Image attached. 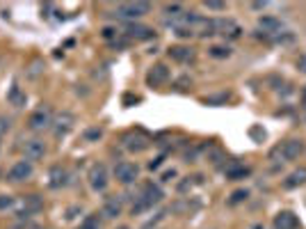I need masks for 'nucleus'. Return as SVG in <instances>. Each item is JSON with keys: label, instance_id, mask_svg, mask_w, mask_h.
Returning a JSON list of instances; mask_svg holds the SVG:
<instances>
[{"label": "nucleus", "instance_id": "obj_1", "mask_svg": "<svg viewBox=\"0 0 306 229\" xmlns=\"http://www.w3.org/2000/svg\"><path fill=\"white\" fill-rule=\"evenodd\" d=\"M160 200H162V188L160 186L146 184L144 190H142V195L135 197V204H133V208H130V213H133V216H142L144 211L153 208V204H158Z\"/></svg>", "mask_w": 306, "mask_h": 229}, {"label": "nucleus", "instance_id": "obj_2", "mask_svg": "<svg viewBox=\"0 0 306 229\" xmlns=\"http://www.w3.org/2000/svg\"><path fill=\"white\" fill-rule=\"evenodd\" d=\"M304 152V142L302 140H286L277 147H272L270 152V160H277V163H288V160L300 158V154Z\"/></svg>", "mask_w": 306, "mask_h": 229}, {"label": "nucleus", "instance_id": "obj_3", "mask_svg": "<svg viewBox=\"0 0 306 229\" xmlns=\"http://www.w3.org/2000/svg\"><path fill=\"white\" fill-rule=\"evenodd\" d=\"M27 126H30L32 131H46V128H50V126H53V110H50L48 106L37 108L32 114H30Z\"/></svg>", "mask_w": 306, "mask_h": 229}, {"label": "nucleus", "instance_id": "obj_4", "mask_svg": "<svg viewBox=\"0 0 306 229\" xmlns=\"http://www.w3.org/2000/svg\"><path fill=\"white\" fill-rule=\"evenodd\" d=\"M32 174H34L32 163H30L27 158H23V160H16V163L7 170V181H11V184H21V181H27Z\"/></svg>", "mask_w": 306, "mask_h": 229}, {"label": "nucleus", "instance_id": "obj_5", "mask_svg": "<svg viewBox=\"0 0 306 229\" xmlns=\"http://www.w3.org/2000/svg\"><path fill=\"white\" fill-rule=\"evenodd\" d=\"M87 179H89V186L94 192H103L105 188H108V168L103 163H96L91 165L89 174H87Z\"/></svg>", "mask_w": 306, "mask_h": 229}, {"label": "nucleus", "instance_id": "obj_6", "mask_svg": "<svg viewBox=\"0 0 306 229\" xmlns=\"http://www.w3.org/2000/svg\"><path fill=\"white\" fill-rule=\"evenodd\" d=\"M172 78V71H169V66L167 64H153L149 71H146V85L149 88H162L167 80Z\"/></svg>", "mask_w": 306, "mask_h": 229}, {"label": "nucleus", "instance_id": "obj_7", "mask_svg": "<svg viewBox=\"0 0 306 229\" xmlns=\"http://www.w3.org/2000/svg\"><path fill=\"white\" fill-rule=\"evenodd\" d=\"M151 12L149 2H121L117 5V16L121 18H140Z\"/></svg>", "mask_w": 306, "mask_h": 229}, {"label": "nucleus", "instance_id": "obj_8", "mask_svg": "<svg viewBox=\"0 0 306 229\" xmlns=\"http://www.w3.org/2000/svg\"><path fill=\"white\" fill-rule=\"evenodd\" d=\"M114 176H117L119 184L128 186L140 176V168H137L135 163H128V160H121V163L114 165Z\"/></svg>", "mask_w": 306, "mask_h": 229}, {"label": "nucleus", "instance_id": "obj_9", "mask_svg": "<svg viewBox=\"0 0 306 229\" xmlns=\"http://www.w3.org/2000/svg\"><path fill=\"white\" fill-rule=\"evenodd\" d=\"M124 147L128 149V152L140 154V152H144V149L151 147V140L142 131H130L124 136Z\"/></svg>", "mask_w": 306, "mask_h": 229}, {"label": "nucleus", "instance_id": "obj_10", "mask_svg": "<svg viewBox=\"0 0 306 229\" xmlns=\"http://www.w3.org/2000/svg\"><path fill=\"white\" fill-rule=\"evenodd\" d=\"M215 30L229 39H238L242 34V28L233 18H215Z\"/></svg>", "mask_w": 306, "mask_h": 229}, {"label": "nucleus", "instance_id": "obj_11", "mask_svg": "<svg viewBox=\"0 0 306 229\" xmlns=\"http://www.w3.org/2000/svg\"><path fill=\"white\" fill-rule=\"evenodd\" d=\"M258 28L263 30V34H258V37H277V34L281 32V28H284V23L279 21V18L274 16H261L258 18Z\"/></svg>", "mask_w": 306, "mask_h": 229}, {"label": "nucleus", "instance_id": "obj_12", "mask_svg": "<svg viewBox=\"0 0 306 229\" xmlns=\"http://www.w3.org/2000/svg\"><path fill=\"white\" fill-rule=\"evenodd\" d=\"M53 124H55V136L57 138H62V136H66V133L73 128V124H75V117L71 112H59L57 117L53 120Z\"/></svg>", "mask_w": 306, "mask_h": 229}, {"label": "nucleus", "instance_id": "obj_13", "mask_svg": "<svg viewBox=\"0 0 306 229\" xmlns=\"http://www.w3.org/2000/svg\"><path fill=\"white\" fill-rule=\"evenodd\" d=\"M23 154H25V158L32 163V160H39L43 158V154H46V144H43L41 140H25V144H23Z\"/></svg>", "mask_w": 306, "mask_h": 229}, {"label": "nucleus", "instance_id": "obj_14", "mask_svg": "<svg viewBox=\"0 0 306 229\" xmlns=\"http://www.w3.org/2000/svg\"><path fill=\"white\" fill-rule=\"evenodd\" d=\"M124 34H126V37H130V39H137V42H146V39H153V37H156V32H153L151 28L140 26V23H128Z\"/></svg>", "mask_w": 306, "mask_h": 229}, {"label": "nucleus", "instance_id": "obj_15", "mask_svg": "<svg viewBox=\"0 0 306 229\" xmlns=\"http://www.w3.org/2000/svg\"><path fill=\"white\" fill-rule=\"evenodd\" d=\"M169 58H172L174 62H181V64H188V62H192L194 60V50L190 48V46H183V44H178V46H169Z\"/></svg>", "mask_w": 306, "mask_h": 229}, {"label": "nucleus", "instance_id": "obj_16", "mask_svg": "<svg viewBox=\"0 0 306 229\" xmlns=\"http://www.w3.org/2000/svg\"><path fill=\"white\" fill-rule=\"evenodd\" d=\"M274 229H300V220L295 213L281 211L274 216Z\"/></svg>", "mask_w": 306, "mask_h": 229}, {"label": "nucleus", "instance_id": "obj_17", "mask_svg": "<svg viewBox=\"0 0 306 229\" xmlns=\"http://www.w3.org/2000/svg\"><path fill=\"white\" fill-rule=\"evenodd\" d=\"M224 174H226V179H229V181H240V179H245V176L252 174V170L233 160L229 168H224Z\"/></svg>", "mask_w": 306, "mask_h": 229}, {"label": "nucleus", "instance_id": "obj_18", "mask_svg": "<svg viewBox=\"0 0 306 229\" xmlns=\"http://www.w3.org/2000/svg\"><path fill=\"white\" fill-rule=\"evenodd\" d=\"M66 170L64 168H59V165H55V168H50V174H48V186L50 188H55V190H57V188H62V186H66L69 184V179H66Z\"/></svg>", "mask_w": 306, "mask_h": 229}, {"label": "nucleus", "instance_id": "obj_19", "mask_svg": "<svg viewBox=\"0 0 306 229\" xmlns=\"http://www.w3.org/2000/svg\"><path fill=\"white\" fill-rule=\"evenodd\" d=\"M103 216H105V218H117V216H121V200H119V197H108L105 204H103Z\"/></svg>", "mask_w": 306, "mask_h": 229}, {"label": "nucleus", "instance_id": "obj_20", "mask_svg": "<svg viewBox=\"0 0 306 229\" xmlns=\"http://www.w3.org/2000/svg\"><path fill=\"white\" fill-rule=\"evenodd\" d=\"M302 184H306V168H300V170H295V172H290L284 181V188L290 190V188H297V186H302Z\"/></svg>", "mask_w": 306, "mask_h": 229}, {"label": "nucleus", "instance_id": "obj_21", "mask_svg": "<svg viewBox=\"0 0 306 229\" xmlns=\"http://www.w3.org/2000/svg\"><path fill=\"white\" fill-rule=\"evenodd\" d=\"M43 208V202H41V197L39 195H27L25 197V211L21 213V218H27L30 213H37Z\"/></svg>", "mask_w": 306, "mask_h": 229}, {"label": "nucleus", "instance_id": "obj_22", "mask_svg": "<svg viewBox=\"0 0 306 229\" xmlns=\"http://www.w3.org/2000/svg\"><path fill=\"white\" fill-rule=\"evenodd\" d=\"M7 98H9V104H11V106H16V108H21V106L25 104V94L21 92V88H18V85H14V88L9 90Z\"/></svg>", "mask_w": 306, "mask_h": 229}, {"label": "nucleus", "instance_id": "obj_23", "mask_svg": "<svg viewBox=\"0 0 306 229\" xmlns=\"http://www.w3.org/2000/svg\"><path fill=\"white\" fill-rule=\"evenodd\" d=\"M208 55L210 58H215V60H224V58L231 55V48H229V46H210Z\"/></svg>", "mask_w": 306, "mask_h": 229}, {"label": "nucleus", "instance_id": "obj_24", "mask_svg": "<svg viewBox=\"0 0 306 229\" xmlns=\"http://www.w3.org/2000/svg\"><path fill=\"white\" fill-rule=\"evenodd\" d=\"M231 98V94H226V92H222V94H213V96H206L204 98V104L206 106H224L226 101Z\"/></svg>", "mask_w": 306, "mask_h": 229}, {"label": "nucleus", "instance_id": "obj_25", "mask_svg": "<svg viewBox=\"0 0 306 229\" xmlns=\"http://www.w3.org/2000/svg\"><path fill=\"white\" fill-rule=\"evenodd\" d=\"M101 136H103V131H101V128H98V126H94V128H87V131H85V136H82V138H85L87 142H96Z\"/></svg>", "mask_w": 306, "mask_h": 229}, {"label": "nucleus", "instance_id": "obj_26", "mask_svg": "<svg viewBox=\"0 0 306 229\" xmlns=\"http://www.w3.org/2000/svg\"><path fill=\"white\" fill-rule=\"evenodd\" d=\"M247 197H249V192H247V190H236V192L231 195V200H229V204H231V206H236V204L245 202Z\"/></svg>", "mask_w": 306, "mask_h": 229}, {"label": "nucleus", "instance_id": "obj_27", "mask_svg": "<svg viewBox=\"0 0 306 229\" xmlns=\"http://www.w3.org/2000/svg\"><path fill=\"white\" fill-rule=\"evenodd\" d=\"M174 34L178 39H190V37H194V30L192 28H178V30H174Z\"/></svg>", "mask_w": 306, "mask_h": 229}, {"label": "nucleus", "instance_id": "obj_28", "mask_svg": "<svg viewBox=\"0 0 306 229\" xmlns=\"http://www.w3.org/2000/svg\"><path fill=\"white\" fill-rule=\"evenodd\" d=\"M80 229H101V220L91 216V218H87L85 222H82V227H80Z\"/></svg>", "mask_w": 306, "mask_h": 229}, {"label": "nucleus", "instance_id": "obj_29", "mask_svg": "<svg viewBox=\"0 0 306 229\" xmlns=\"http://www.w3.org/2000/svg\"><path fill=\"white\" fill-rule=\"evenodd\" d=\"M11 206H14V197L11 195H0V211L11 208Z\"/></svg>", "mask_w": 306, "mask_h": 229}, {"label": "nucleus", "instance_id": "obj_30", "mask_svg": "<svg viewBox=\"0 0 306 229\" xmlns=\"http://www.w3.org/2000/svg\"><path fill=\"white\" fill-rule=\"evenodd\" d=\"M9 117H0V140L7 136V131H9Z\"/></svg>", "mask_w": 306, "mask_h": 229}, {"label": "nucleus", "instance_id": "obj_31", "mask_svg": "<svg viewBox=\"0 0 306 229\" xmlns=\"http://www.w3.org/2000/svg\"><path fill=\"white\" fill-rule=\"evenodd\" d=\"M206 7H208V10H215V12H222V10H226V2H217V0H208V2H206Z\"/></svg>", "mask_w": 306, "mask_h": 229}, {"label": "nucleus", "instance_id": "obj_32", "mask_svg": "<svg viewBox=\"0 0 306 229\" xmlns=\"http://www.w3.org/2000/svg\"><path fill=\"white\" fill-rule=\"evenodd\" d=\"M249 133H252V138H256V140H261V142L265 140V131H263V128H258V126H254Z\"/></svg>", "mask_w": 306, "mask_h": 229}, {"label": "nucleus", "instance_id": "obj_33", "mask_svg": "<svg viewBox=\"0 0 306 229\" xmlns=\"http://www.w3.org/2000/svg\"><path fill=\"white\" fill-rule=\"evenodd\" d=\"M117 37V30L114 28H103V39H112Z\"/></svg>", "mask_w": 306, "mask_h": 229}, {"label": "nucleus", "instance_id": "obj_34", "mask_svg": "<svg viewBox=\"0 0 306 229\" xmlns=\"http://www.w3.org/2000/svg\"><path fill=\"white\" fill-rule=\"evenodd\" d=\"M174 176H176V170H167V172H162L160 181H172Z\"/></svg>", "mask_w": 306, "mask_h": 229}, {"label": "nucleus", "instance_id": "obj_35", "mask_svg": "<svg viewBox=\"0 0 306 229\" xmlns=\"http://www.w3.org/2000/svg\"><path fill=\"white\" fill-rule=\"evenodd\" d=\"M162 160H165V156H158L156 160H151V163H149V170H158V168L162 165Z\"/></svg>", "mask_w": 306, "mask_h": 229}, {"label": "nucleus", "instance_id": "obj_36", "mask_svg": "<svg viewBox=\"0 0 306 229\" xmlns=\"http://www.w3.org/2000/svg\"><path fill=\"white\" fill-rule=\"evenodd\" d=\"M297 69H300V71H302V74H306V53H304V55H302L300 60H297Z\"/></svg>", "mask_w": 306, "mask_h": 229}, {"label": "nucleus", "instance_id": "obj_37", "mask_svg": "<svg viewBox=\"0 0 306 229\" xmlns=\"http://www.w3.org/2000/svg\"><path fill=\"white\" fill-rule=\"evenodd\" d=\"M75 213H80V208H78V206H71L69 211H66V218H69V220L75 218Z\"/></svg>", "mask_w": 306, "mask_h": 229}, {"label": "nucleus", "instance_id": "obj_38", "mask_svg": "<svg viewBox=\"0 0 306 229\" xmlns=\"http://www.w3.org/2000/svg\"><path fill=\"white\" fill-rule=\"evenodd\" d=\"M302 108L306 110V88H304V92H302Z\"/></svg>", "mask_w": 306, "mask_h": 229}, {"label": "nucleus", "instance_id": "obj_39", "mask_svg": "<svg viewBox=\"0 0 306 229\" xmlns=\"http://www.w3.org/2000/svg\"><path fill=\"white\" fill-rule=\"evenodd\" d=\"M252 7H254V10H263V7H265V2H254Z\"/></svg>", "mask_w": 306, "mask_h": 229}, {"label": "nucleus", "instance_id": "obj_40", "mask_svg": "<svg viewBox=\"0 0 306 229\" xmlns=\"http://www.w3.org/2000/svg\"><path fill=\"white\" fill-rule=\"evenodd\" d=\"M252 229H263V224H254V227Z\"/></svg>", "mask_w": 306, "mask_h": 229}, {"label": "nucleus", "instance_id": "obj_41", "mask_svg": "<svg viewBox=\"0 0 306 229\" xmlns=\"http://www.w3.org/2000/svg\"><path fill=\"white\" fill-rule=\"evenodd\" d=\"M119 229H128V227H119Z\"/></svg>", "mask_w": 306, "mask_h": 229}, {"label": "nucleus", "instance_id": "obj_42", "mask_svg": "<svg viewBox=\"0 0 306 229\" xmlns=\"http://www.w3.org/2000/svg\"><path fill=\"white\" fill-rule=\"evenodd\" d=\"M34 229H39V227H34Z\"/></svg>", "mask_w": 306, "mask_h": 229}]
</instances>
